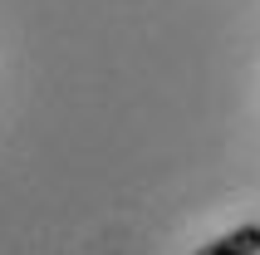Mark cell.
I'll return each mask as SVG.
<instances>
[{"instance_id":"1","label":"cell","mask_w":260,"mask_h":255,"mask_svg":"<svg viewBox=\"0 0 260 255\" xmlns=\"http://www.w3.org/2000/svg\"><path fill=\"white\" fill-rule=\"evenodd\" d=\"M197 255H260V226H236L221 241H206Z\"/></svg>"}]
</instances>
